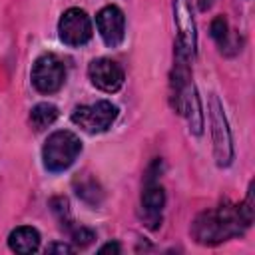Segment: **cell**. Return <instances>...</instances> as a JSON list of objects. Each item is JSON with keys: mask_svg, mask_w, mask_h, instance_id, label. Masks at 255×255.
<instances>
[{"mask_svg": "<svg viewBox=\"0 0 255 255\" xmlns=\"http://www.w3.org/2000/svg\"><path fill=\"white\" fill-rule=\"evenodd\" d=\"M108 251H112V253H122V247H120V243H116V241L106 243V245L100 247V253H108Z\"/></svg>", "mask_w": 255, "mask_h": 255, "instance_id": "ac0fdd59", "label": "cell"}, {"mask_svg": "<svg viewBox=\"0 0 255 255\" xmlns=\"http://www.w3.org/2000/svg\"><path fill=\"white\" fill-rule=\"evenodd\" d=\"M94 30L90 16L80 8H68L58 22V36L66 46L80 48L90 42Z\"/></svg>", "mask_w": 255, "mask_h": 255, "instance_id": "52a82bcc", "label": "cell"}, {"mask_svg": "<svg viewBox=\"0 0 255 255\" xmlns=\"http://www.w3.org/2000/svg\"><path fill=\"white\" fill-rule=\"evenodd\" d=\"M94 239H96V233L88 227H74L72 229V241L78 247H88L94 243Z\"/></svg>", "mask_w": 255, "mask_h": 255, "instance_id": "2e32d148", "label": "cell"}, {"mask_svg": "<svg viewBox=\"0 0 255 255\" xmlns=\"http://www.w3.org/2000/svg\"><path fill=\"white\" fill-rule=\"evenodd\" d=\"M255 219L253 181L249 183L247 195L241 203L223 201L213 209L201 211L191 223V237L199 245H219L227 239L241 237Z\"/></svg>", "mask_w": 255, "mask_h": 255, "instance_id": "6da1fadb", "label": "cell"}, {"mask_svg": "<svg viewBox=\"0 0 255 255\" xmlns=\"http://www.w3.org/2000/svg\"><path fill=\"white\" fill-rule=\"evenodd\" d=\"M96 26L108 48H118L126 38V16L116 4H108L96 14Z\"/></svg>", "mask_w": 255, "mask_h": 255, "instance_id": "9c48e42d", "label": "cell"}, {"mask_svg": "<svg viewBox=\"0 0 255 255\" xmlns=\"http://www.w3.org/2000/svg\"><path fill=\"white\" fill-rule=\"evenodd\" d=\"M74 189H76V195L84 201V203H88V205H100L102 203V199H104V189H102V185L94 179V177H90V175H80V177H76L74 179Z\"/></svg>", "mask_w": 255, "mask_h": 255, "instance_id": "7c38bea8", "label": "cell"}, {"mask_svg": "<svg viewBox=\"0 0 255 255\" xmlns=\"http://www.w3.org/2000/svg\"><path fill=\"white\" fill-rule=\"evenodd\" d=\"M46 251L48 253H74V247H70L68 243H50Z\"/></svg>", "mask_w": 255, "mask_h": 255, "instance_id": "e0dca14e", "label": "cell"}, {"mask_svg": "<svg viewBox=\"0 0 255 255\" xmlns=\"http://www.w3.org/2000/svg\"><path fill=\"white\" fill-rule=\"evenodd\" d=\"M211 38L221 48V52L229 46V24H227L225 16H215L213 18V22H211Z\"/></svg>", "mask_w": 255, "mask_h": 255, "instance_id": "5bb4252c", "label": "cell"}, {"mask_svg": "<svg viewBox=\"0 0 255 255\" xmlns=\"http://www.w3.org/2000/svg\"><path fill=\"white\" fill-rule=\"evenodd\" d=\"M8 247L14 253H22V255L36 253L38 247H40V233H38V229L30 227V225H20V227L12 229L10 235H8Z\"/></svg>", "mask_w": 255, "mask_h": 255, "instance_id": "8fae6325", "label": "cell"}, {"mask_svg": "<svg viewBox=\"0 0 255 255\" xmlns=\"http://www.w3.org/2000/svg\"><path fill=\"white\" fill-rule=\"evenodd\" d=\"M56 118H58V108L54 104H48V102L36 104L30 112V124L36 131H42L48 126H52L56 122Z\"/></svg>", "mask_w": 255, "mask_h": 255, "instance_id": "4fadbf2b", "label": "cell"}, {"mask_svg": "<svg viewBox=\"0 0 255 255\" xmlns=\"http://www.w3.org/2000/svg\"><path fill=\"white\" fill-rule=\"evenodd\" d=\"M118 114H120L118 106H114L108 100H100L96 104L78 106L72 112V122L88 133H102L108 128H112Z\"/></svg>", "mask_w": 255, "mask_h": 255, "instance_id": "5b68a950", "label": "cell"}, {"mask_svg": "<svg viewBox=\"0 0 255 255\" xmlns=\"http://www.w3.org/2000/svg\"><path fill=\"white\" fill-rule=\"evenodd\" d=\"M209 122H211V139H213V157L219 167H229L233 161V137L223 112V104L215 94L209 98Z\"/></svg>", "mask_w": 255, "mask_h": 255, "instance_id": "3957f363", "label": "cell"}, {"mask_svg": "<svg viewBox=\"0 0 255 255\" xmlns=\"http://www.w3.org/2000/svg\"><path fill=\"white\" fill-rule=\"evenodd\" d=\"M66 82V66L56 54H42L32 66V84L40 94H54Z\"/></svg>", "mask_w": 255, "mask_h": 255, "instance_id": "8992f818", "label": "cell"}, {"mask_svg": "<svg viewBox=\"0 0 255 255\" xmlns=\"http://www.w3.org/2000/svg\"><path fill=\"white\" fill-rule=\"evenodd\" d=\"M50 207H52V211L56 213V217L60 219L62 225H70L72 217H70V203H68L66 197H54V199H50Z\"/></svg>", "mask_w": 255, "mask_h": 255, "instance_id": "9a60e30c", "label": "cell"}, {"mask_svg": "<svg viewBox=\"0 0 255 255\" xmlns=\"http://www.w3.org/2000/svg\"><path fill=\"white\" fill-rule=\"evenodd\" d=\"M88 76L92 80V84L102 90V92H108V94H114L118 92L122 86H124V70L118 62L110 60V58H96L90 62L88 66Z\"/></svg>", "mask_w": 255, "mask_h": 255, "instance_id": "30bf717a", "label": "cell"}, {"mask_svg": "<svg viewBox=\"0 0 255 255\" xmlns=\"http://www.w3.org/2000/svg\"><path fill=\"white\" fill-rule=\"evenodd\" d=\"M173 20L177 28L175 50H179L185 58L193 60L197 54V28L189 0H173Z\"/></svg>", "mask_w": 255, "mask_h": 255, "instance_id": "ba28073f", "label": "cell"}, {"mask_svg": "<svg viewBox=\"0 0 255 255\" xmlns=\"http://www.w3.org/2000/svg\"><path fill=\"white\" fill-rule=\"evenodd\" d=\"M82 151V141L76 133L68 129H58L48 135L42 147V161L44 167L52 173L68 169Z\"/></svg>", "mask_w": 255, "mask_h": 255, "instance_id": "7a4b0ae2", "label": "cell"}, {"mask_svg": "<svg viewBox=\"0 0 255 255\" xmlns=\"http://www.w3.org/2000/svg\"><path fill=\"white\" fill-rule=\"evenodd\" d=\"M213 4H215V0H197V6H199V10H201V12L209 10Z\"/></svg>", "mask_w": 255, "mask_h": 255, "instance_id": "d6986e66", "label": "cell"}, {"mask_svg": "<svg viewBox=\"0 0 255 255\" xmlns=\"http://www.w3.org/2000/svg\"><path fill=\"white\" fill-rule=\"evenodd\" d=\"M161 171V161L155 159L145 177V185L141 191L139 207H141V219L149 229H157L161 225V211L165 205V191L157 181V173Z\"/></svg>", "mask_w": 255, "mask_h": 255, "instance_id": "277c9868", "label": "cell"}]
</instances>
